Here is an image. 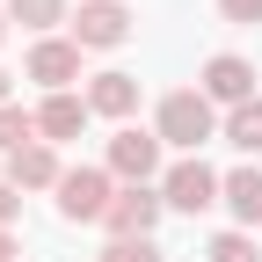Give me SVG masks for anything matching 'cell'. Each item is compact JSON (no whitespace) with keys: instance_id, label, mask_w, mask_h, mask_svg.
Returning a JSON list of instances; mask_svg holds the SVG:
<instances>
[{"instance_id":"cell-1","label":"cell","mask_w":262,"mask_h":262,"mask_svg":"<svg viewBox=\"0 0 262 262\" xmlns=\"http://www.w3.org/2000/svg\"><path fill=\"white\" fill-rule=\"evenodd\" d=\"M160 146H182L189 160H196V146H204L211 139V131H219V117H211V95L204 88H175L168 95V102H160Z\"/></svg>"},{"instance_id":"cell-2","label":"cell","mask_w":262,"mask_h":262,"mask_svg":"<svg viewBox=\"0 0 262 262\" xmlns=\"http://www.w3.org/2000/svg\"><path fill=\"white\" fill-rule=\"evenodd\" d=\"M110 204H117L110 168H66V175H58V219L88 226V219H110Z\"/></svg>"},{"instance_id":"cell-3","label":"cell","mask_w":262,"mask_h":262,"mask_svg":"<svg viewBox=\"0 0 262 262\" xmlns=\"http://www.w3.org/2000/svg\"><path fill=\"white\" fill-rule=\"evenodd\" d=\"M219 196H226V182L204 168V160H175V168L160 175V204H168V211H189L196 219V211H211Z\"/></svg>"},{"instance_id":"cell-4","label":"cell","mask_w":262,"mask_h":262,"mask_svg":"<svg viewBox=\"0 0 262 262\" xmlns=\"http://www.w3.org/2000/svg\"><path fill=\"white\" fill-rule=\"evenodd\" d=\"M131 37V8L124 0H80V15H73V44L80 51H117Z\"/></svg>"},{"instance_id":"cell-5","label":"cell","mask_w":262,"mask_h":262,"mask_svg":"<svg viewBox=\"0 0 262 262\" xmlns=\"http://www.w3.org/2000/svg\"><path fill=\"white\" fill-rule=\"evenodd\" d=\"M160 211H168V204H160V196H153L146 182H124L102 226H110V241H153V226H160Z\"/></svg>"},{"instance_id":"cell-6","label":"cell","mask_w":262,"mask_h":262,"mask_svg":"<svg viewBox=\"0 0 262 262\" xmlns=\"http://www.w3.org/2000/svg\"><path fill=\"white\" fill-rule=\"evenodd\" d=\"M153 168H160V131L124 124L117 139H110V175H124V182H146Z\"/></svg>"},{"instance_id":"cell-7","label":"cell","mask_w":262,"mask_h":262,"mask_svg":"<svg viewBox=\"0 0 262 262\" xmlns=\"http://www.w3.org/2000/svg\"><path fill=\"white\" fill-rule=\"evenodd\" d=\"M29 80H44L51 95H66V80H80V44L73 37H37L29 44Z\"/></svg>"},{"instance_id":"cell-8","label":"cell","mask_w":262,"mask_h":262,"mask_svg":"<svg viewBox=\"0 0 262 262\" xmlns=\"http://www.w3.org/2000/svg\"><path fill=\"white\" fill-rule=\"evenodd\" d=\"M204 95H211V102H255V66L248 58H233V51H219L211 66H204Z\"/></svg>"},{"instance_id":"cell-9","label":"cell","mask_w":262,"mask_h":262,"mask_svg":"<svg viewBox=\"0 0 262 262\" xmlns=\"http://www.w3.org/2000/svg\"><path fill=\"white\" fill-rule=\"evenodd\" d=\"M58 175H66V168H58V153H51L44 139L22 146V153H8V182H15V189H58Z\"/></svg>"},{"instance_id":"cell-10","label":"cell","mask_w":262,"mask_h":262,"mask_svg":"<svg viewBox=\"0 0 262 262\" xmlns=\"http://www.w3.org/2000/svg\"><path fill=\"white\" fill-rule=\"evenodd\" d=\"M88 110L95 117H131V110H139V80H131V73H95L88 80Z\"/></svg>"},{"instance_id":"cell-11","label":"cell","mask_w":262,"mask_h":262,"mask_svg":"<svg viewBox=\"0 0 262 262\" xmlns=\"http://www.w3.org/2000/svg\"><path fill=\"white\" fill-rule=\"evenodd\" d=\"M80 124H88V95H51V102L37 110L44 146H51V139H80Z\"/></svg>"},{"instance_id":"cell-12","label":"cell","mask_w":262,"mask_h":262,"mask_svg":"<svg viewBox=\"0 0 262 262\" xmlns=\"http://www.w3.org/2000/svg\"><path fill=\"white\" fill-rule=\"evenodd\" d=\"M226 204L241 226H262V168H233L226 175Z\"/></svg>"},{"instance_id":"cell-13","label":"cell","mask_w":262,"mask_h":262,"mask_svg":"<svg viewBox=\"0 0 262 262\" xmlns=\"http://www.w3.org/2000/svg\"><path fill=\"white\" fill-rule=\"evenodd\" d=\"M226 146H241V153H262V95H255V102H241L233 117H226Z\"/></svg>"},{"instance_id":"cell-14","label":"cell","mask_w":262,"mask_h":262,"mask_svg":"<svg viewBox=\"0 0 262 262\" xmlns=\"http://www.w3.org/2000/svg\"><path fill=\"white\" fill-rule=\"evenodd\" d=\"M44 139V131H37V117H29V110H0V146H8V153H22V146H37Z\"/></svg>"},{"instance_id":"cell-15","label":"cell","mask_w":262,"mask_h":262,"mask_svg":"<svg viewBox=\"0 0 262 262\" xmlns=\"http://www.w3.org/2000/svg\"><path fill=\"white\" fill-rule=\"evenodd\" d=\"M15 22L22 29H51V22H66V0H15Z\"/></svg>"},{"instance_id":"cell-16","label":"cell","mask_w":262,"mask_h":262,"mask_svg":"<svg viewBox=\"0 0 262 262\" xmlns=\"http://www.w3.org/2000/svg\"><path fill=\"white\" fill-rule=\"evenodd\" d=\"M211 262H262V248H255L248 233H219V241H211Z\"/></svg>"},{"instance_id":"cell-17","label":"cell","mask_w":262,"mask_h":262,"mask_svg":"<svg viewBox=\"0 0 262 262\" xmlns=\"http://www.w3.org/2000/svg\"><path fill=\"white\" fill-rule=\"evenodd\" d=\"M102 262H160V248H153V241H110Z\"/></svg>"},{"instance_id":"cell-18","label":"cell","mask_w":262,"mask_h":262,"mask_svg":"<svg viewBox=\"0 0 262 262\" xmlns=\"http://www.w3.org/2000/svg\"><path fill=\"white\" fill-rule=\"evenodd\" d=\"M219 15L241 22V29H255V22H262V0H219Z\"/></svg>"},{"instance_id":"cell-19","label":"cell","mask_w":262,"mask_h":262,"mask_svg":"<svg viewBox=\"0 0 262 262\" xmlns=\"http://www.w3.org/2000/svg\"><path fill=\"white\" fill-rule=\"evenodd\" d=\"M15 211H22V189H15V182H0V226H8Z\"/></svg>"},{"instance_id":"cell-20","label":"cell","mask_w":262,"mask_h":262,"mask_svg":"<svg viewBox=\"0 0 262 262\" xmlns=\"http://www.w3.org/2000/svg\"><path fill=\"white\" fill-rule=\"evenodd\" d=\"M0 262H15V241H8V226H0Z\"/></svg>"},{"instance_id":"cell-21","label":"cell","mask_w":262,"mask_h":262,"mask_svg":"<svg viewBox=\"0 0 262 262\" xmlns=\"http://www.w3.org/2000/svg\"><path fill=\"white\" fill-rule=\"evenodd\" d=\"M0 110H8V73H0Z\"/></svg>"},{"instance_id":"cell-22","label":"cell","mask_w":262,"mask_h":262,"mask_svg":"<svg viewBox=\"0 0 262 262\" xmlns=\"http://www.w3.org/2000/svg\"><path fill=\"white\" fill-rule=\"evenodd\" d=\"M0 37H8V22H0Z\"/></svg>"}]
</instances>
